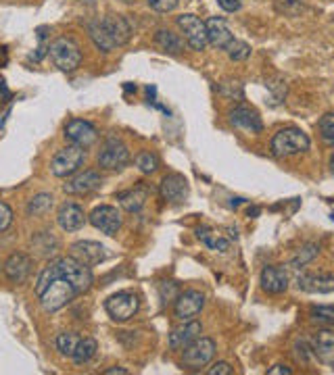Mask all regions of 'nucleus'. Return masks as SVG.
Listing matches in <instances>:
<instances>
[{"instance_id": "37", "label": "nucleus", "mask_w": 334, "mask_h": 375, "mask_svg": "<svg viewBox=\"0 0 334 375\" xmlns=\"http://www.w3.org/2000/svg\"><path fill=\"white\" fill-rule=\"evenodd\" d=\"M159 294H161V300H163V304H169V302H173V300L180 296L178 284H173V282H163V284L159 286Z\"/></svg>"}, {"instance_id": "22", "label": "nucleus", "mask_w": 334, "mask_h": 375, "mask_svg": "<svg viewBox=\"0 0 334 375\" xmlns=\"http://www.w3.org/2000/svg\"><path fill=\"white\" fill-rule=\"evenodd\" d=\"M98 188H101V175L94 169H86L82 173L74 175L71 180H67L63 190L67 194H74V196H86V194H90Z\"/></svg>"}, {"instance_id": "41", "label": "nucleus", "mask_w": 334, "mask_h": 375, "mask_svg": "<svg viewBox=\"0 0 334 375\" xmlns=\"http://www.w3.org/2000/svg\"><path fill=\"white\" fill-rule=\"evenodd\" d=\"M218 4L222 6L223 11H228V13H236V11H241L243 0H218Z\"/></svg>"}, {"instance_id": "39", "label": "nucleus", "mask_w": 334, "mask_h": 375, "mask_svg": "<svg viewBox=\"0 0 334 375\" xmlns=\"http://www.w3.org/2000/svg\"><path fill=\"white\" fill-rule=\"evenodd\" d=\"M13 223V209L6 202H0V232H6Z\"/></svg>"}, {"instance_id": "44", "label": "nucleus", "mask_w": 334, "mask_h": 375, "mask_svg": "<svg viewBox=\"0 0 334 375\" xmlns=\"http://www.w3.org/2000/svg\"><path fill=\"white\" fill-rule=\"evenodd\" d=\"M330 167H333V171H334V155H333V159H330Z\"/></svg>"}, {"instance_id": "18", "label": "nucleus", "mask_w": 334, "mask_h": 375, "mask_svg": "<svg viewBox=\"0 0 334 375\" xmlns=\"http://www.w3.org/2000/svg\"><path fill=\"white\" fill-rule=\"evenodd\" d=\"M31 267H34V261L31 257H28L26 252H13L4 265H2V271L6 275V279L11 284H24L31 273Z\"/></svg>"}, {"instance_id": "9", "label": "nucleus", "mask_w": 334, "mask_h": 375, "mask_svg": "<svg viewBox=\"0 0 334 375\" xmlns=\"http://www.w3.org/2000/svg\"><path fill=\"white\" fill-rule=\"evenodd\" d=\"M130 163V150L119 138H109L101 153H98V167L107 171H119Z\"/></svg>"}, {"instance_id": "14", "label": "nucleus", "mask_w": 334, "mask_h": 375, "mask_svg": "<svg viewBox=\"0 0 334 375\" xmlns=\"http://www.w3.org/2000/svg\"><path fill=\"white\" fill-rule=\"evenodd\" d=\"M69 255L74 259H78L80 263L88 265V267H94V265H101L105 259H107V248L98 242L92 240H80L74 242L69 246Z\"/></svg>"}, {"instance_id": "3", "label": "nucleus", "mask_w": 334, "mask_h": 375, "mask_svg": "<svg viewBox=\"0 0 334 375\" xmlns=\"http://www.w3.org/2000/svg\"><path fill=\"white\" fill-rule=\"evenodd\" d=\"M51 267L55 269L59 275H63L65 279H69V282L78 288L80 294L88 292V290L92 288L94 275H92L90 267L84 265V263H80L78 259H74L71 255H67V257H59L55 261H51Z\"/></svg>"}, {"instance_id": "33", "label": "nucleus", "mask_w": 334, "mask_h": 375, "mask_svg": "<svg viewBox=\"0 0 334 375\" xmlns=\"http://www.w3.org/2000/svg\"><path fill=\"white\" fill-rule=\"evenodd\" d=\"M309 319L320 325H334V304H318L309 309Z\"/></svg>"}, {"instance_id": "15", "label": "nucleus", "mask_w": 334, "mask_h": 375, "mask_svg": "<svg viewBox=\"0 0 334 375\" xmlns=\"http://www.w3.org/2000/svg\"><path fill=\"white\" fill-rule=\"evenodd\" d=\"M311 354L326 367H334V329H318L311 338Z\"/></svg>"}, {"instance_id": "10", "label": "nucleus", "mask_w": 334, "mask_h": 375, "mask_svg": "<svg viewBox=\"0 0 334 375\" xmlns=\"http://www.w3.org/2000/svg\"><path fill=\"white\" fill-rule=\"evenodd\" d=\"M63 135H65V140L69 144L80 146L84 150L90 148L98 140L96 128L90 121H86V119H71V121H67V125L63 130Z\"/></svg>"}, {"instance_id": "43", "label": "nucleus", "mask_w": 334, "mask_h": 375, "mask_svg": "<svg viewBox=\"0 0 334 375\" xmlns=\"http://www.w3.org/2000/svg\"><path fill=\"white\" fill-rule=\"evenodd\" d=\"M130 371L128 369H123V367H111V369H107L105 375H128Z\"/></svg>"}, {"instance_id": "29", "label": "nucleus", "mask_w": 334, "mask_h": 375, "mask_svg": "<svg viewBox=\"0 0 334 375\" xmlns=\"http://www.w3.org/2000/svg\"><path fill=\"white\" fill-rule=\"evenodd\" d=\"M196 236H198V240L203 242L207 248H211V250H218V252H228V250H230V240L223 238L222 234H218V232H211V230H207V227H201V230L196 232Z\"/></svg>"}, {"instance_id": "45", "label": "nucleus", "mask_w": 334, "mask_h": 375, "mask_svg": "<svg viewBox=\"0 0 334 375\" xmlns=\"http://www.w3.org/2000/svg\"><path fill=\"white\" fill-rule=\"evenodd\" d=\"M123 2H128V4H130V2H134V0H123Z\"/></svg>"}, {"instance_id": "20", "label": "nucleus", "mask_w": 334, "mask_h": 375, "mask_svg": "<svg viewBox=\"0 0 334 375\" xmlns=\"http://www.w3.org/2000/svg\"><path fill=\"white\" fill-rule=\"evenodd\" d=\"M259 284H261V290L268 294H282L288 290V275L278 265H268L261 269Z\"/></svg>"}, {"instance_id": "2", "label": "nucleus", "mask_w": 334, "mask_h": 375, "mask_svg": "<svg viewBox=\"0 0 334 375\" xmlns=\"http://www.w3.org/2000/svg\"><path fill=\"white\" fill-rule=\"evenodd\" d=\"M311 146V140L309 135L299 130V128H284L278 130L274 138H272V155L276 159H288V157H297L301 153H307Z\"/></svg>"}, {"instance_id": "34", "label": "nucleus", "mask_w": 334, "mask_h": 375, "mask_svg": "<svg viewBox=\"0 0 334 375\" xmlns=\"http://www.w3.org/2000/svg\"><path fill=\"white\" fill-rule=\"evenodd\" d=\"M318 130H320L322 142L334 148V113H326L324 117H320V121H318Z\"/></svg>"}, {"instance_id": "1", "label": "nucleus", "mask_w": 334, "mask_h": 375, "mask_svg": "<svg viewBox=\"0 0 334 375\" xmlns=\"http://www.w3.org/2000/svg\"><path fill=\"white\" fill-rule=\"evenodd\" d=\"M36 296L40 298V304L46 313H56L63 307H67L76 296H80V292L69 279L59 275L49 263L46 267L42 269V273L38 275Z\"/></svg>"}, {"instance_id": "36", "label": "nucleus", "mask_w": 334, "mask_h": 375, "mask_svg": "<svg viewBox=\"0 0 334 375\" xmlns=\"http://www.w3.org/2000/svg\"><path fill=\"white\" fill-rule=\"evenodd\" d=\"M226 53L228 56L232 58V61H247L250 56V46L247 42H243V40H232L230 44H228V48H226Z\"/></svg>"}, {"instance_id": "13", "label": "nucleus", "mask_w": 334, "mask_h": 375, "mask_svg": "<svg viewBox=\"0 0 334 375\" xmlns=\"http://www.w3.org/2000/svg\"><path fill=\"white\" fill-rule=\"evenodd\" d=\"M188 192H191V186H188V180L182 175V173H169L161 180L159 184V194L161 198L169 202V205H180L188 198Z\"/></svg>"}, {"instance_id": "4", "label": "nucleus", "mask_w": 334, "mask_h": 375, "mask_svg": "<svg viewBox=\"0 0 334 375\" xmlns=\"http://www.w3.org/2000/svg\"><path fill=\"white\" fill-rule=\"evenodd\" d=\"M216 342L211 338H203L198 336L193 344H188L184 349V354H182V367L184 369H191V371H198L201 367H207L213 356H216Z\"/></svg>"}, {"instance_id": "12", "label": "nucleus", "mask_w": 334, "mask_h": 375, "mask_svg": "<svg viewBox=\"0 0 334 375\" xmlns=\"http://www.w3.org/2000/svg\"><path fill=\"white\" fill-rule=\"evenodd\" d=\"M88 221L105 236H115L121 230V215L111 205H101L88 215Z\"/></svg>"}, {"instance_id": "30", "label": "nucleus", "mask_w": 334, "mask_h": 375, "mask_svg": "<svg viewBox=\"0 0 334 375\" xmlns=\"http://www.w3.org/2000/svg\"><path fill=\"white\" fill-rule=\"evenodd\" d=\"M96 350H98V344H96L94 338H82L71 359H74L76 365H86L96 356Z\"/></svg>"}, {"instance_id": "6", "label": "nucleus", "mask_w": 334, "mask_h": 375, "mask_svg": "<svg viewBox=\"0 0 334 375\" xmlns=\"http://www.w3.org/2000/svg\"><path fill=\"white\" fill-rule=\"evenodd\" d=\"M51 56L53 63L63 71V73H71L80 67L82 63V51L80 46L69 40V38H59L51 44Z\"/></svg>"}, {"instance_id": "24", "label": "nucleus", "mask_w": 334, "mask_h": 375, "mask_svg": "<svg viewBox=\"0 0 334 375\" xmlns=\"http://www.w3.org/2000/svg\"><path fill=\"white\" fill-rule=\"evenodd\" d=\"M148 194H151L148 186H146V184H138V186L130 188V190H126V192H119V194H117V200H119V205H121L128 213H140V211L144 209L146 200H148Z\"/></svg>"}, {"instance_id": "23", "label": "nucleus", "mask_w": 334, "mask_h": 375, "mask_svg": "<svg viewBox=\"0 0 334 375\" xmlns=\"http://www.w3.org/2000/svg\"><path fill=\"white\" fill-rule=\"evenodd\" d=\"M205 26H207V38H209V44L216 46V48H220V51H226L228 44L234 40L232 29L228 27V24L223 21L222 17H211V19L205 21Z\"/></svg>"}, {"instance_id": "17", "label": "nucleus", "mask_w": 334, "mask_h": 375, "mask_svg": "<svg viewBox=\"0 0 334 375\" xmlns=\"http://www.w3.org/2000/svg\"><path fill=\"white\" fill-rule=\"evenodd\" d=\"M230 123L238 130H245L250 134H259L263 132V121L259 117V113L249 105H236V107L230 111Z\"/></svg>"}, {"instance_id": "16", "label": "nucleus", "mask_w": 334, "mask_h": 375, "mask_svg": "<svg viewBox=\"0 0 334 375\" xmlns=\"http://www.w3.org/2000/svg\"><path fill=\"white\" fill-rule=\"evenodd\" d=\"M297 288L307 294H333L334 275L333 273H301L297 277Z\"/></svg>"}, {"instance_id": "38", "label": "nucleus", "mask_w": 334, "mask_h": 375, "mask_svg": "<svg viewBox=\"0 0 334 375\" xmlns=\"http://www.w3.org/2000/svg\"><path fill=\"white\" fill-rule=\"evenodd\" d=\"M146 2H148V6H151L153 11H157V13H171V11L178 6L180 0H146Z\"/></svg>"}, {"instance_id": "25", "label": "nucleus", "mask_w": 334, "mask_h": 375, "mask_svg": "<svg viewBox=\"0 0 334 375\" xmlns=\"http://www.w3.org/2000/svg\"><path fill=\"white\" fill-rule=\"evenodd\" d=\"M103 24L107 27V31L111 34L115 46H123V44L130 42L132 26H130L128 17H123V15H107V17H103Z\"/></svg>"}, {"instance_id": "8", "label": "nucleus", "mask_w": 334, "mask_h": 375, "mask_svg": "<svg viewBox=\"0 0 334 375\" xmlns=\"http://www.w3.org/2000/svg\"><path fill=\"white\" fill-rule=\"evenodd\" d=\"M176 24L180 27V31L184 34L186 44H188L193 51H205V46L209 44L205 21H201L193 13H186V15L176 17Z\"/></svg>"}, {"instance_id": "42", "label": "nucleus", "mask_w": 334, "mask_h": 375, "mask_svg": "<svg viewBox=\"0 0 334 375\" xmlns=\"http://www.w3.org/2000/svg\"><path fill=\"white\" fill-rule=\"evenodd\" d=\"M290 374H293V369L286 367V365H282V363H278V365H274V367L268 369V375H290Z\"/></svg>"}, {"instance_id": "27", "label": "nucleus", "mask_w": 334, "mask_h": 375, "mask_svg": "<svg viewBox=\"0 0 334 375\" xmlns=\"http://www.w3.org/2000/svg\"><path fill=\"white\" fill-rule=\"evenodd\" d=\"M155 44H157L163 53L169 54H180L184 51V40H182L178 34L169 31V29H157V34H155Z\"/></svg>"}, {"instance_id": "19", "label": "nucleus", "mask_w": 334, "mask_h": 375, "mask_svg": "<svg viewBox=\"0 0 334 375\" xmlns=\"http://www.w3.org/2000/svg\"><path fill=\"white\" fill-rule=\"evenodd\" d=\"M86 213L78 202H65L61 205L59 213H56V223L63 232L67 234H74V232H80L84 225H86Z\"/></svg>"}, {"instance_id": "35", "label": "nucleus", "mask_w": 334, "mask_h": 375, "mask_svg": "<svg viewBox=\"0 0 334 375\" xmlns=\"http://www.w3.org/2000/svg\"><path fill=\"white\" fill-rule=\"evenodd\" d=\"M136 167H138L142 173H146V175H151V173H155L157 169H159V159H157V155H153V153H148V150H142L136 155Z\"/></svg>"}, {"instance_id": "26", "label": "nucleus", "mask_w": 334, "mask_h": 375, "mask_svg": "<svg viewBox=\"0 0 334 375\" xmlns=\"http://www.w3.org/2000/svg\"><path fill=\"white\" fill-rule=\"evenodd\" d=\"M88 36H90V40L94 42V46L101 53H111V51L117 48L115 42H113L111 34L107 31V27L103 24V19H94V21L88 24Z\"/></svg>"}, {"instance_id": "5", "label": "nucleus", "mask_w": 334, "mask_h": 375, "mask_svg": "<svg viewBox=\"0 0 334 375\" xmlns=\"http://www.w3.org/2000/svg\"><path fill=\"white\" fill-rule=\"evenodd\" d=\"M86 161V150L80 146L67 144L65 148H61L53 157L51 163V171L56 178H71L80 171V167Z\"/></svg>"}, {"instance_id": "32", "label": "nucleus", "mask_w": 334, "mask_h": 375, "mask_svg": "<svg viewBox=\"0 0 334 375\" xmlns=\"http://www.w3.org/2000/svg\"><path fill=\"white\" fill-rule=\"evenodd\" d=\"M318 255H320V246H318V244H305V246L299 248V252L290 259V267H305L307 263H311Z\"/></svg>"}, {"instance_id": "31", "label": "nucleus", "mask_w": 334, "mask_h": 375, "mask_svg": "<svg viewBox=\"0 0 334 375\" xmlns=\"http://www.w3.org/2000/svg\"><path fill=\"white\" fill-rule=\"evenodd\" d=\"M80 340H82V338H80L76 332H61L55 340L56 350H59L63 356H69V359H71L76 349H78V344H80Z\"/></svg>"}, {"instance_id": "11", "label": "nucleus", "mask_w": 334, "mask_h": 375, "mask_svg": "<svg viewBox=\"0 0 334 375\" xmlns=\"http://www.w3.org/2000/svg\"><path fill=\"white\" fill-rule=\"evenodd\" d=\"M203 307H205V294L198 290H186V292H180V296L176 298L173 315L180 322H193L201 315Z\"/></svg>"}, {"instance_id": "40", "label": "nucleus", "mask_w": 334, "mask_h": 375, "mask_svg": "<svg viewBox=\"0 0 334 375\" xmlns=\"http://www.w3.org/2000/svg\"><path fill=\"white\" fill-rule=\"evenodd\" d=\"M232 374V367L226 363V361H220V363H216L211 369H207V375H230Z\"/></svg>"}, {"instance_id": "21", "label": "nucleus", "mask_w": 334, "mask_h": 375, "mask_svg": "<svg viewBox=\"0 0 334 375\" xmlns=\"http://www.w3.org/2000/svg\"><path fill=\"white\" fill-rule=\"evenodd\" d=\"M201 332H203V325L196 322V319H193V322H182V325L173 327L171 334H169V349L184 350L201 336Z\"/></svg>"}, {"instance_id": "7", "label": "nucleus", "mask_w": 334, "mask_h": 375, "mask_svg": "<svg viewBox=\"0 0 334 375\" xmlns=\"http://www.w3.org/2000/svg\"><path fill=\"white\" fill-rule=\"evenodd\" d=\"M105 309H107V313H109V317H111L113 322L126 323L138 313L140 300L134 292L123 290V292L109 296L107 302H105Z\"/></svg>"}, {"instance_id": "28", "label": "nucleus", "mask_w": 334, "mask_h": 375, "mask_svg": "<svg viewBox=\"0 0 334 375\" xmlns=\"http://www.w3.org/2000/svg\"><path fill=\"white\" fill-rule=\"evenodd\" d=\"M53 205H55L53 194H49V192H40V194H36V196L29 200L26 211H28L29 217H44V215L53 209Z\"/></svg>"}]
</instances>
